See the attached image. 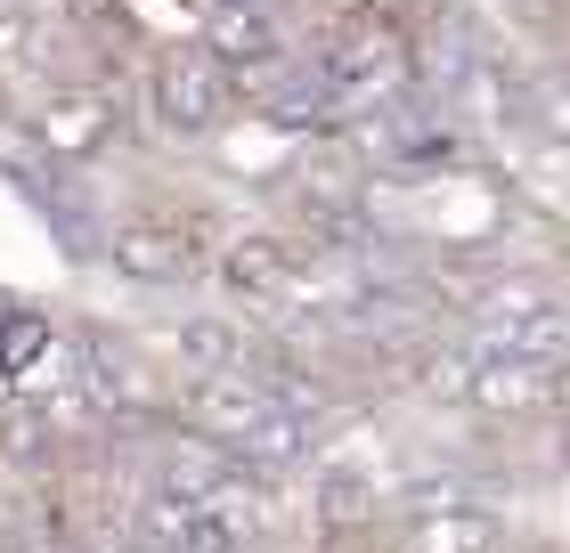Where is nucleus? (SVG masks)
Listing matches in <instances>:
<instances>
[{"mask_svg":"<svg viewBox=\"0 0 570 553\" xmlns=\"http://www.w3.org/2000/svg\"><path fill=\"white\" fill-rule=\"evenodd\" d=\"M164 122L171 130H213L220 115H228V66L213 58V49H179V58H164Z\"/></svg>","mask_w":570,"mask_h":553,"instance_id":"1","label":"nucleus"}]
</instances>
